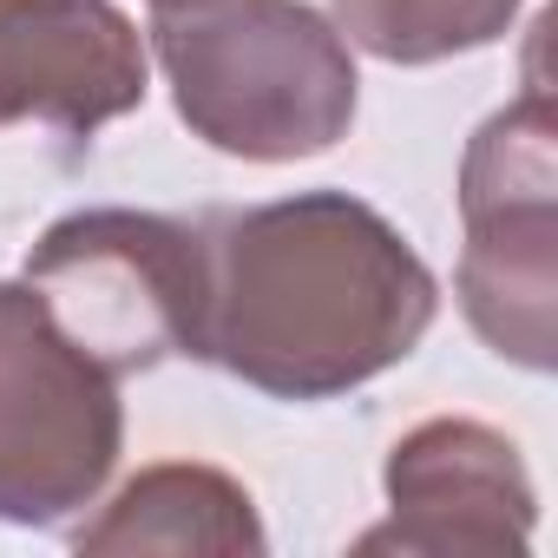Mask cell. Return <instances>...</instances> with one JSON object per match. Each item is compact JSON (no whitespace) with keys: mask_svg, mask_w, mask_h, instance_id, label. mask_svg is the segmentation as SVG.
Returning a JSON list of instances; mask_svg holds the SVG:
<instances>
[{"mask_svg":"<svg viewBox=\"0 0 558 558\" xmlns=\"http://www.w3.org/2000/svg\"><path fill=\"white\" fill-rule=\"evenodd\" d=\"M197 236V362L269 401H342L401 368L440 316L421 250L349 191L210 210Z\"/></svg>","mask_w":558,"mask_h":558,"instance_id":"6da1fadb","label":"cell"},{"mask_svg":"<svg viewBox=\"0 0 558 558\" xmlns=\"http://www.w3.org/2000/svg\"><path fill=\"white\" fill-rule=\"evenodd\" d=\"M171 106L223 158L296 165L349 138L355 47L310 0H145Z\"/></svg>","mask_w":558,"mask_h":558,"instance_id":"7a4b0ae2","label":"cell"},{"mask_svg":"<svg viewBox=\"0 0 558 558\" xmlns=\"http://www.w3.org/2000/svg\"><path fill=\"white\" fill-rule=\"evenodd\" d=\"M460 316L466 329L512 368H558V119L551 86L525 80V93L493 112L460 158Z\"/></svg>","mask_w":558,"mask_h":558,"instance_id":"3957f363","label":"cell"},{"mask_svg":"<svg viewBox=\"0 0 558 558\" xmlns=\"http://www.w3.org/2000/svg\"><path fill=\"white\" fill-rule=\"evenodd\" d=\"M27 283L53 310V323L106 368V375H151L178 355L197 362V316H204V236L165 210L93 204L27 250Z\"/></svg>","mask_w":558,"mask_h":558,"instance_id":"277c9868","label":"cell"},{"mask_svg":"<svg viewBox=\"0 0 558 558\" xmlns=\"http://www.w3.org/2000/svg\"><path fill=\"white\" fill-rule=\"evenodd\" d=\"M125 453L119 375H106L27 283H0V525L53 532L99 506Z\"/></svg>","mask_w":558,"mask_h":558,"instance_id":"5b68a950","label":"cell"},{"mask_svg":"<svg viewBox=\"0 0 558 558\" xmlns=\"http://www.w3.org/2000/svg\"><path fill=\"white\" fill-rule=\"evenodd\" d=\"M388 519L355 551L408 558H525L538 538V486L525 453L466 414H434L388 447Z\"/></svg>","mask_w":558,"mask_h":558,"instance_id":"8992f818","label":"cell"},{"mask_svg":"<svg viewBox=\"0 0 558 558\" xmlns=\"http://www.w3.org/2000/svg\"><path fill=\"white\" fill-rule=\"evenodd\" d=\"M145 93V34L119 0H0V125L93 138Z\"/></svg>","mask_w":558,"mask_h":558,"instance_id":"52a82bcc","label":"cell"},{"mask_svg":"<svg viewBox=\"0 0 558 558\" xmlns=\"http://www.w3.org/2000/svg\"><path fill=\"white\" fill-rule=\"evenodd\" d=\"M80 551H217V558H256L269 551V532L256 519V499L243 480L204 460H158L132 473L99 519L73 525Z\"/></svg>","mask_w":558,"mask_h":558,"instance_id":"ba28073f","label":"cell"},{"mask_svg":"<svg viewBox=\"0 0 558 558\" xmlns=\"http://www.w3.org/2000/svg\"><path fill=\"white\" fill-rule=\"evenodd\" d=\"M336 34L381 66H440L512 34L519 0H329Z\"/></svg>","mask_w":558,"mask_h":558,"instance_id":"9c48e42d","label":"cell"}]
</instances>
